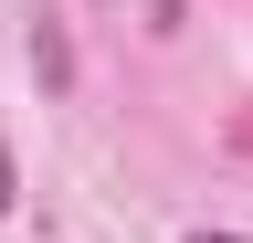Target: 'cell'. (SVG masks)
<instances>
[{
  "label": "cell",
  "instance_id": "cell-1",
  "mask_svg": "<svg viewBox=\"0 0 253 243\" xmlns=\"http://www.w3.org/2000/svg\"><path fill=\"white\" fill-rule=\"evenodd\" d=\"M32 74H42V96L74 85V43H63V21H32Z\"/></svg>",
  "mask_w": 253,
  "mask_h": 243
},
{
  "label": "cell",
  "instance_id": "cell-2",
  "mask_svg": "<svg viewBox=\"0 0 253 243\" xmlns=\"http://www.w3.org/2000/svg\"><path fill=\"white\" fill-rule=\"evenodd\" d=\"M11 201H21V159L0 148V211H11Z\"/></svg>",
  "mask_w": 253,
  "mask_h": 243
},
{
  "label": "cell",
  "instance_id": "cell-3",
  "mask_svg": "<svg viewBox=\"0 0 253 243\" xmlns=\"http://www.w3.org/2000/svg\"><path fill=\"white\" fill-rule=\"evenodd\" d=\"M190 243H243V233H190Z\"/></svg>",
  "mask_w": 253,
  "mask_h": 243
}]
</instances>
